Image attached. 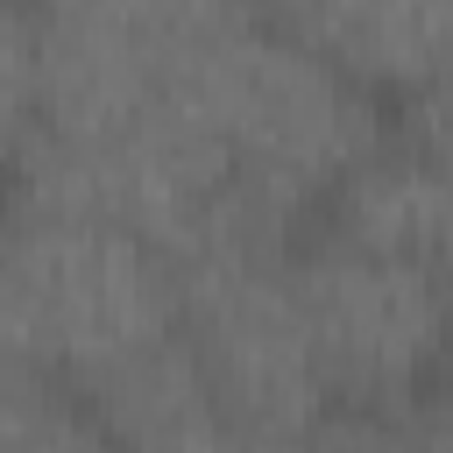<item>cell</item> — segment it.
I'll list each match as a JSON object with an SVG mask.
<instances>
[{
	"label": "cell",
	"mask_w": 453,
	"mask_h": 453,
	"mask_svg": "<svg viewBox=\"0 0 453 453\" xmlns=\"http://www.w3.org/2000/svg\"><path fill=\"white\" fill-rule=\"evenodd\" d=\"M382 113L411 92L453 85V0H319L283 7Z\"/></svg>",
	"instance_id": "obj_6"
},
{
	"label": "cell",
	"mask_w": 453,
	"mask_h": 453,
	"mask_svg": "<svg viewBox=\"0 0 453 453\" xmlns=\"http://www.w3.org/2000/svg\"><path fill=\"white\" fill-rule=\"evenodd\" d=\"M177 340V262L99 212L0 184V361L92 396Z\"/></svg>",
	"instance_id": "obj_2"
},
{
	"label": "cell",
	"mask_w": 453,
	"mask_h": 453,
	"mask_svg": "<svg viewBox=\"0 0 453 453\" xmlns=\"http://www.w3.org/2000/svg\"><path fill=\"white\" fill-rule=\"evenodd\" d=\"M255 453H453V389H432L389 411H333L304 439L255 446Z\"/></svg>",
	"instance_id": "obj_8"
},
{
	"label": "cell",
	"mask_w": 453,
	"mask_h": 453,
	"mask_svg": "<svg viewBox=\"0 0 453 453\" xmlns=\"http://www.w3.org/2000/svg\"><path fill=\"white\" fill-rule=\"evenodd\" d=\"M446 389H453V347H446Z\"/></svg>",
	"instance_id": "obj_10"
},
{
	"label": "cell",
	"mask_w": 453,
	"mask_h": 453,
	"mask_svg": "<svg viewBox=\"0 0 453 453\" xmlns=\"http://www.w3.org/2000/svg\"><path fill=\"white\" fill-rule=\"evenodd\" d=\"M163 92L219 156L241 205L283 234L319 219L389 120L283 7L241 0H170Z\"/></svg>",
	"instance_id": "obj_1"
},
{
	"label": "cell",
	"mask_w": 453,
	"mask_h": 453,
	"mask_svg": "<svg viewBox=\"0 0 453 453\" xmlns=\"http://www.w3.org/2000/svg\"><path fill=\"white\" fill-rule=\"evenodd\" d=\"M389 134H403L418 156H432L446 177H453V85H432V92H411L389 106Z\"/></svg>",
	"instance_id": "obj_9"
},
{
	"label": "cell",
	"mask_w": 453,
	"mask_h": 453,
	"mask_svg": "<svg viewBox=\"0 0 453 453\" xmlns=\"http://www.w3.org/2000/svg\"><path fill=\"white\" fill-rule=\"evenodd\" d=\"M290 276L333 411H389L446 389V347H453L446 276L340 241L326 226L297 234Z\"/></svg>",
	"instance_id": "obj_4"
},
{
	"label": "cell",
	"mask_w": 453,
	"mask_h": 453,
	"mask_svg": "<svg viewBox=\"0 0 453 453\" xmlns=\"http://www.w3.org/2000/svg\"><path fill=\"white\" fill-rule=\"evenodd\" d=\"M311 226L453 283V177L432 156H418L403 134H389V120L368 142V156L333 184Z\"/></svg>",
	"instance_id": "obj_5"
},
{
	"label": "cell",
	"mask_w": 453,
	"mask_h": 453,
	"mask_svg": "<svg viewBox=\"0 0 453 453\" xmlns=\"http://www.w3.org/2000/svg\"><path fill=\"white\" fill-rule=\"evenodd\" d=\"M0 453H120V446L85 396L0 361Z\"/></svg>",
	"instance_id": "obj_7"
},
{
	"label": "cell",
	"mask_w": 453,
	"mask_h": 453,
	"mask_svg": "<svg viewBox=\"0 0 453 453\" xmlns=\"http://www.w3.org/2000/svg\"><path fill=\"white\" fill-rule=\"evenodd\" d=\"M290 248L297 234H234L177 262V340L255 446L304 439L333 418Z\"/></svg>",
	"instance_id": "obj_3"
}]
</instances>
